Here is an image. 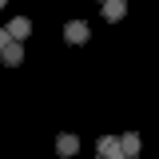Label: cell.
Wrapping results in <instances>:
<instances>
[{"mask_svg":"<svg viewBox=\"0 0 159 159\" xmlns=\"http://www.w3.org/2000/svg\"><path fill=\"white\" fill-rule=\"evenodd\" d=\"M0 60H4L8 68H20V64H24V48H20V44H8V48L0 52Z\"/></svg>","mask_w":159,"mask_h":159,"instance_id":"cell-7","label":"cell"},{"mask_svg":"<svg viewBox=\"0 0 159 159\" xmlns=\"http://www.w3.org/2000/svg\"><path fill=\"white\" fill-rule=\"evenodd\" d=\"M4 32H8V40H12V44H24V40L32 36V20H28V16H12Z\"/></svg>","mask_w":159,"mask_h":159,"instance_id":"cell-1","label":"cell"},{"mask_svg":"<svg viewBox=\"0 0 159 159\" xmlns=\"http://www.w3.org/2000/svg\"><path fill=\"white\" fill-rule=\"evenodd\" d=\"M0 8H4V0H0Z\"/></svg>","mask_w":159,"mask_h":159,"instance_id":"cell-9","label":"cell"},{"mask_svg":"<svg viewBox=\"0 0 159 159\" xmlns=\"http://www.w3.org/2000/svg\"><path fill=\"white\" fill-rule=\"evenodd\" d=\"M127 16V4L123 0H103V20L107 24H116V20H123Z\"/></svg>","mask_w":159,"mask_h":159,"instance_id":"cell-5","label":"cell"},{"mask_svg":"<svg viewBox=\"0 0 159 159\" xmlns=\"http://www.w3.org/2000/svg\"><path fill=\"white\" fill-rule=\"evenodd\" d=\"M96 151H99V159H123V151H119V135H103L96 143Z\"/></svg>","mask_w":159,"mask_h":159,"instance_id":"cell-3","label":"cell"},{"mask_svg":"<svg viewBox=\"0 0 159 159\" xmlns=\"http://www.w3.org/2000/svg\"><path fill=\"white\" fill-rule=\"evenodd\" d=\"M119 151H123V159H135L139 155V135H135V131L119 135Z\"/></svg>","mask_w":159,"mask_h":159,"instance_id":"cell-6","label":"cell"},{"mask_svg":"<svg viewBox=\"0 0 159 159\" xmlns=\"http://www.w3.org/2000/svg\"><path fill=\"white\" fill-rule=\"evenodd\" d=\"M88 36H92V28H88L84 20H68V24H64V40H68V44H88Z\"/></svg>","mask_w":159,"mask_h":159,"instance_id":"cell-2","label":"cell"},{"mask_svg":"<svg viewBox=\"0 0 159 159\" xmlns=\"http://www.w3.org/2000/svg\"><path fill=\"white\" fill-rule=\"evenodd\" d=\"M56 151H60L64 159H68V155H76V151H80V139L72 135V131H60V135H56Z\"/></svg>","mask_w":159,"mask_h":159,"instance_id":"cell-4","label":"cell"},{"mask_svg":"<svg viewBox=\"0 0 159 159\" xmlns=\"http://www.w3.org/2000/svg\"><path fill=\"white\" fill-rule=\"evenodd\" d=\"M8 44H12V40H8V32H4V28H0V52H4Z\"/></svg>","mask_w":159,"mask_h":159,"instance_id":"cell-8","label":"cell"}]
</instances>
